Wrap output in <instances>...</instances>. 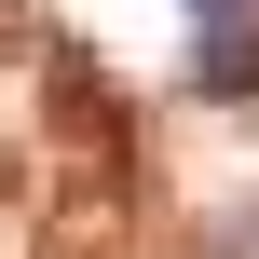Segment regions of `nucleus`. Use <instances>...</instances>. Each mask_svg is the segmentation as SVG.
Instances as JSON below:
<instances>
[{
    "label": "nucleus",
    "mask_w": 259,
    "mask_h": 259,
    "mask_svg": "<svg viewBox=\"0 0 259 259\" xmlns=\"http://www.w3.org/2000/svg\"><path fill=\"white\" fill-rule=\"evenodd\" d=\"M178 14L205 27V82H246V68H259V14H246V0H178Z\"/></svg>",
    "instance_id": "nucleus-1"
}]
</instances>
